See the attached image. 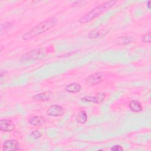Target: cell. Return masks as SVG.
Returning a JSON list of instances; mask_svg holds the SVG:
<instances>
[{
    "label": "cell",
    "instance_id": "11",
    "mask_svg": "<svg viewBox=\"0 0 151 151\" xmlns=\"http://www.w3.org/2000/svg\"><path fill=\"white\" fill-rule=\"evenodd\" d=\"M28 122L29 124L34 126H40L43 124L45 122V119L44 117L41 116H35L31 117Z\"/></svg>",
    "mask_w": 151,
    "mask_h": 151
},
{
    "label": "cell",
    "instance_id": "7",
    "mask_svg": "<svg viewBox=\"0 0 151 151\" xmlns=\"http://www.w3.org/2000/svg\"><path fill=\"white\" fill-rule=\"evenodd\" d=\"M106 94L103 93H100L94 96H86L81 98V101L86 102H92L94 103H100L105 99Z\"/></svg>",
    "mask_w": 151,
    "mask_h": 151
},
{
    "label": "cell",
    "instance_id": "14",
    "mask_svg": "<svg viewBox=\"0 0 151 151\" xmlns=\"http://www.w3.org/2000/svg\"><path fill=\"white\" fill-rule=\"evenodd\" d=\"M77 122L80 124L85 123L87 120V115L84 110L80 111L76 116Z\"/></svg>",
    "mask_w": 151,
    "mask_h": 151
},
{
    "label": "cell",
    "instance_id": "1",
    "mask_svg": "<svg viewBox=\"0 0 151 151\" xmlns=\"http://www.w3.org/2000/svg\"><path fill=\"white\" fill-rule=\"evenodd\" d=\"M57 23V19L55 18H51L46 19L39 23L32 28L30 30L25 32L22 35V38L24 40H28L29 39L32 38L53 28Z\"/></svg>",
    "mask_w": 151,
    "mask_h": 151
},
{
    "label": "cell",
    "instance_id": "12",
    "mask_svg": "<svg viewBox=\"0 0 151 151\" xmlns=\"http://www.w3.org/2000/svg\"><path fill=\"white\" fill-rule=\"evenodd\" d=\"M65 90L71 93H78L81 90V86L80 84L77 83H73L70 84H68L65 87Z\"/></svg>",
    "mask_w": 151,
    "mask_h": 151
},
{
    "label": "cell",
    "instance_id": "20",
    "mask_svg": "<svg viewBox=\"0 0 151 151\" xmlns=\"http://www.w3.org/2000/svg\"><path fill=\"white\" fill-rule=\"evenodd\" d=\"M150 3V1H148V4H147V6H148V8H150V6H149Z\"/></svg>",
    "mask_w": 151,
    "mask_h": 151
},
{
    "label": "cell",
    "instance_id": "16",
    "mask_svg": "<svg viewBox=\"0 0 151 151\" xmlns=\"http://www.w3.org/2000/svg\"><path fill=\"white\" fill-rule=\"evenodd\" d=\"M142 40L144 42L150 43V32H148L147 33L145 34L142 37Z\"/></svg>",
    "mask_w": 151,
    "mask_h": 151
},
{
    "label": "cell",
    "instance_id": "6",
    "mask_svg": "<svg viewBox=\"0 0 151 151\" xmlns=\"http://www.w3.org/2000/svg\"><path fill=\"white\" fill-rule=\"evenodd\" d=\"M19 149V143L15 140L10 139L6 140L2 145V150L5 151L18 150Z\"/></svg>",
    "mask_w": 151,
    "mask_h": 151
},
{
    "label": "cell",
    "instance_id": "10",
    "mask_svg": "<svg viewBox=\"0 0 151 151\" xmlns=\"http://www.w3.org/2000/svg\"><path fill=\"white\" fill-rule=\"evenodd\" d=\"M52 94L50 91H45L41 93L35 94L32 97V99L36 101H48L49 100Z\"/></svg>",
    "mask_w": 151,
    "mask_h": 151
},
{
    "label": "cell",
    "instance_id": "18",
    "mask_svg": "<svg viewBox=\"0 0 151 151\" xmlns=\"http://www.w3.org/2000/svg\"><path fill=\"white\" fill-rule=\"evenodd\" d=\"M99 35V32H96V31H92L88 34V37L89 38H96Z\"/></svg>",
    "mask_w": 151,
    "mask_h": 151
},
{
    "label": "cell",
    "instance_id": "5",
    "mask_svg": "<svg viewBox=\"0 0 151 151\" xmlns=\"http://www.w3.org/2000/svg\"><path fill=\"white\" fill-rule=\"evenodd\" d=\"M47 114L50 116L58 117L64 114V110L63 107L58 104H54L49 107L47 110Z\"/></svg>",
    "mask_w": 151,
    "mask_h": 151
},
{
    "label": "cell",
    "instance_id": "2",
    "mask_svg": "<svg viewBox=\"0 0 151 151\" xmlns=\"http://www.w3.org/2000/svg\"><path fill=\"white\" fill-rule=\"evenodd\" d=\"M117 2V1H109L97 6L88 13L81 17L79 19V22L81 24H86L91 21L111 8Z\"/></svg>",
    "mask_w": 151,
    "mask_h": 151
},
{
    "label": "cell",
    "instance_id": "9",
    "mask_svg": "<svg viewBox=\"0 0 151 151\" xmlns=\"http://www.w3.org/2000/svg\"><path fill=\"white\" fill-rule=\"evenodd\" d=\"M134 41V38L130 36H122L116 38L113 43L117 45H123L130 44Z\"/></svg>",
    "mask_w": 151,
    "mask_h": 151
},
{
    "label": "cell",
    "instance_id": "19",
    "mask_svg": "<svg viewBox=\"0 0 151 151\" xmlns=\"http://www.w3.org/2000/svg\"><path fill=\"white\" fill-rule=\"evenodd\" d=\"M111 150H115V151H117V150H123V147H122L120 145H115L113 146L111 148Z\"/></svg>",
    "mask_w": 151,
    "mask_h": 151
},
{
    "label": "cell",
    "instance_id": "15",
    "mask_svg": "<svg viewBox=\"0 0 151 151\" xmlns=\"http://www.w3.org/2000/svg\"><path fill=\"white\" fill-rule=\"evenodd\" d=\"M14 24L12 22H6L3 23L1 25V32L2 33L3 31L6 32L13 28Z\"/></svg>",
    "mask_w": 151,
    "mask_h": 151
},
{
    "label": "cell",
    "instance_id": "3",
    "mask_svg": "<svg viewBox=\"0 0 151 151\" xmlns=\"http://www.w3.org/2000/svg\"><path fill=\"white\" fill-rule=\"evenodd\" d=\"M45 51L44 48H40L32 50L24 54L21 58V61L23 62H27L31 60H40L44 57Z\"/></svg>",
    "mask_w": 151,
    "mask_h": 151
},
{
    "label": "cell",
    "instance_id": "13",
    "mask_svg": "<svg viewBox=\"0 0 151 151\" xmlns=\"http://www.w3.org/2000/svg\"><path fill=\"white\" fill-rule=\"evenodd\" d=\"M129 108L133 112H140L142 110L141 103L137 100H132L129 103Z\"/></svg>",
    "mask_w": 151,
    "mask_h": 151
},
{
    "label": "cell",
    "instance_id": "8",
    "mask_svg": "<svg viewBox=\"0 0 151 151\" xmlns=\"http://www.w3.org/2000/svg\"><path fill=\"white\" fill-rule=\"evenodd\" d=\"M15 129V124L9 119H2L0 120V130L4 132H12Z\"/></svg>",
    "mask_w": 151,
    "mask_h": 151
},
{
    "label": "cell",
    "instance_id": "17",
    "mask_svg": "<svg viewBox=\"0 0 151 151\" xmlns=\"http://www.w3.org/2000/svg\"><path fill=\"white\" fill-rule=\"evenodd\" d=\"M31 134V136H32L34 139H39V138L41 136V133L39 131H38V130H37L32 131Z\"/></svg>",
    "mask_w": 151,
    "mask_h": 151
},
{
    "label": "cell",
    "instance_id": "4",
    "mask_svg": "<svg viewBox=\"0 0 151 151\" xmlns=\"http://www.w3.org/2000/svg\"><path fill=\"white\" fill-rule=\"evenodd\" d=\"M107 75L104 72H97L89 75L86 78V82L90 86L96 85L106 79Z\"/></svg>",
    "mask_w": 151,
    "mask_h": 151
}]
</instances>
